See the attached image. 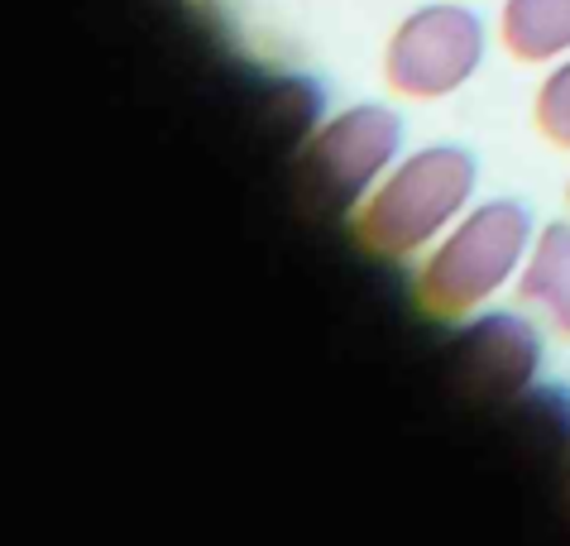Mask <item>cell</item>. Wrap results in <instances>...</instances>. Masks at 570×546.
<instances>
[{
    "label": "cell",
    "instance_id": "1",
    "mask_svg": "<svg viewBox=\"0 0 570 546\" xmlns=\"http://www.w3.org/2000/svg\"><path fill=\"white\" fill-rule=\"evenodd\" d=\"M474 183H480V164L461 144H426V149L407 154L360 202V245L384 260H407V254L436 245L470 212Z\"/></svg>",
    "mask_w": 570,
    "mask_h": 546
},
{
    "label": "cell",
    "instance_id": "8",
    "mask_svg": "<svg viewBox=\"0 0 570 546\" xmlns=\"http://www.w3.org/2000/svg\"><path fill=\"white\" fill-rule=\"evenodd\" d=\"M532 120L547 144H557V149L570 154V53L551 62V72L542 77L537 101H532Z\"/></svg>",
    "mask_w": 570,
    "mask_h": 546
},
{
    "label": "cell",
    "instance_id": "6",
    "mask_svg": "<svg viewBox=\"0 0 570 546\" xmlns=\"http://www.w3.org/2000/svg\"><path fill=\"white\" fill-rule=\"evenodd\" d=\"M522 302L570 341V221H557L532 240V254L522 264Z\"/></svg>",
    "mask_w": 570,
    "mask_h": 546
},
{
    "label": "cell",
    "instance_id": "3",
    "mask_svg": "<svg viewBox=\"0 0 570 546\" xmlns=\"http://www.w3.org/2000/svg\"><path fill=\"white\" fill-rule=\"evenodd\" d=\"M399 149H403L399 110L379 101L345 106L341 116H331L307 139L303 158H297V202L316 216L360 212V202L384 183Z\"/></svg>",
    "mask_w": 570,
    "mask_h": 546
},
{
    "label": "cell",
    "instance_id": "9",
    "mask_svg": "<svg viewBox=\"0 0 570 546\" xmlns=\"http://www.w3.org/2000/svg\"><path fill=\"white\" fill-rule=\"evenodd\" d=\"M566 197H570V187H566Z\"/></svg>",
    "mask_w": 570,
    "mask_h": 546
},
{
    "label": "cell",
    "instance_id": "7",
    "mask_svg": "<svg viewBox=\"0 0 570 546\" xmlns=\"http://www.w3.org/2000/svg\"><path fill=\"white\" fill-rule=\"evenodd\" d=\"M499 39L518 62H557L570 53V0H503Z\"/></svg>",
    "mask_w": 570,
    "mask_h": 546
},
{
    "label": "cell",
    "instance_id": "2",
    "mask_svg": "<svg viewBox=\"0 0 570 546\" xmlns=\"http://www.w3.org/2000/svg\"><path fill=\"white\" fill-rule=\"evenodd\" d=\"M532 212L513 197L480 202L436 240L417 273V298L432 316H470L480 312L499 287H509L513 273L532 254Z\"/></svg>",
    "mask_w": 570,
    "mask_h": 546
},
{
    "label": "cell",
    "instance_id": "4",
    "mask_svg": "<svg viewBox=\"0 0 570 546\" xmlns=\"http://www.w3.org/2000/svg\"><path fill=\"white\" fill-rule=\"evenodd\" d=\"M489 53V29L465 0H426L393 25L384 43V77L399 96L441 101L461 91Z\"/></svg>",
    "mask_w": 570,
    "mask_h": 546
},
{
    "label": "cell",
    "instance_id": "5",
    "mask_svg": "<svg viewBox=\"0 0 570 546\" xmlns=\"http://www.w3.org/2000/svg\"><path fill=\"white\" fill-rule=\"evenodd\" d=\"M537 364H542V335L518 312L474 316L451 345L455 389L474 403H509L537 379Z\"/></svg>",
    "mask_w": 570,
    "mask_h": 546
}]
</instances>
